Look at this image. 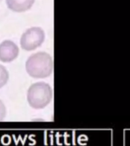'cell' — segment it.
Segmentation results:
<instances>
[{
	"label": "cell",
	"mask_w": 130,
	"mask_h": 146,
	"mask_svg": "<svg viewBox=\"0 0 130 146\" xmlns=\"http://www.w3.org/2000/svg\"><path fill=\"white\" fill-rule=\"evenodd\" d=\"M25 68L27 74L34 78L49 77L53 71L52 56L46 52H37L27 58Z\"/></svg>",
	"instance_id": "6da1fadb"
},
{
	"label": "cell",
	"mask_w": 130,
	"mask_h": 146,
	"mask_svg": "<svg viewBox=\"0 0 130 146\" xmlns=\"http://www.w3.org/2000/svg\"><path fill=\"white\" fill-rule=\"evenodd\" d=\"M52 99V89L50 84L46 82L34 83L27 90V102L34 109H43L51 102Z\"/></svg>",
	"instance_id": "7a4b0ae2"
},
{
	"label": "cell",
	"mask_w": 130,
	"mask_h": 146,
	"mask_svg": "<svg viewBox=\"0 0 130 146\" xmlns=\"http://www.w3.org/2000/svg\"><path fill=\"white\" fill-rule=\"evenodd\" d=\"M45 40V33L41 27H33L21 35V46L25 51H33L40 47Z\"/></svg>",
	"instance_id": "3957f363"
},
{
	"label": "cell",
	"mask_w": 130,
	"mask_h": 146,
	"mask_svg": "<svg viewBox=\"0 0 130 146\" xmlns=\"http://www.w3.org/2000/svg\"><path fill=\"white\" fill-rule=\"evenodd\" d=\"M19 48L13 41L6 40L0 43V61L9 63L18 58Z\"/></svg>",
	"instance_id": "277c9868"
},
{
	"label": "cell",
	"mask_w": 130,
	"mask_h": 146,
	"mask_svg": "<svg viewBox=\"0 0 130 146\" xmlns=\"http://www.w3.org/2000/svg\"><path fill=\"white\" fill-rule=\"evenodd\" d=\"M8 8L15 12H25L31 9L35 0H5Z\"/></svg>",
	"instance_id": "5b68a950"
},
{
	"label": "cell",
	"mask_w": 130,
	"mask_h": 146,
	"mask_svg": "<svg viewBox=\"0 0 130 146\" xmlns=\"http://www.w3.org/2000/svg\"><path fill=\"white\" fill-rule=\"evenodd\" d=\"M9 79V74L4 66L0 64V88H2L7 84Z\"/></svg>",
	"instance_id": "8992f818"
},
{
	"label": "cell",
	"mask_w": 130,
	"mask_h": 146,
	"mask_svg": "<svg viewBox=\"0 0 130 146\" xmlns=\"http://www.w3.org/2000/svg\"><path fill=\"white\" fill-rule=\"evenodd\" d=\"M6 116V107L4 103L0 100V121H2Z\"/></svg>",
	"instance_id": "52a82bcc"
},
{
	"label": "cell",
	"mask_w": 130,
	"mask_h": 146,
	"mask_svg": "<svg viewBox=\"0 0 130 146\" xmlns=\"http://www.w3.org/2000/svg\"><path fill=\"white\" fill-rule=\"evenodd\" d=\"M0 1H1V0H0Z\"/></svg>",
	"instance_id": "ba28073f"
}]
</instances>
